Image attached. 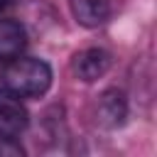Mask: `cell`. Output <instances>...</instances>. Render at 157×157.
<instances>
[{
	"mask_svg": "<svg viewBox=\"0 0 157 157\" xmlns=\"http://www.w3.org/2000/svg\"><path fill=\"white\" fill-rule=\"evenodd\" d=\"M0 86L20 98H39L52 86V66L44 59L15 56L0 71Z\"/></svg>",
	"mask_w": 157,
	"mask_h": 157,
	"instance_id": "1",
	"label": "cell"
},
{
	"mask_svg": "<svg viewBox=\"0 0 157 157\" xmlns=\"http://www.w3.org/2000/svg\"><path fill=\"white\" fill-rule=\"evenodd\" d=\"M29 125V113L20 96L0 86V137L17 140Z\"/></svg>",
	"mask_w": 157,
	"mask_h": 157,
	"instance_id": "2",
	"label": "cell"
},
{
	"mask_svg": "<svg viewBox=\"0 0 157 157\" xmlns=\"http://www.w3.org/2000/svg\"><path fill=\"white\" fill-rule=\"evenodd\" d=\"M110 61L113 56L101 49V47H88V49H81L78 54H74L71 59V71L78 81L83 83H93L98 81L101 76H105V71L110 69Z\"/></svg>",
	"mask_w": 157,
	"mask_h": 157,
	"instance_id": "3",
	"label": "cell"
},
{
	"mask_svg": "<svg viewBox=\"0 0 157 157\" xmlns=\"http://www.w3.org/2000/svg\"><path fill=\"white\" fill-rule=\"evenodd\" d=\"M96 118L103 128H120L128 118V98L120 88H105L96 103Z\"/></svg>",
	"mask_w": 157,
	"mask_h": 157,
	"instance_id": "4",
	"label": "cell"
},
{
	"mask_svg": "<svg viewBox=\"0 0 157 157\" xmlns=\"http://www.w3.org/2000/svg\"><path fill=\"white\" fill-rule=\"evenodd\" d=\"M69 10L81 27H101L110 17V0H69Z\"/></svg>",
	"mask_w": 157,
	"mask_h": 157,
	"instance_id": "5",
	"label": "cell"
},
{
	"mask_svg": "<svg viewBox=\"0 0 157 157\" xmlns=\"http://www.w3.org/2000/svg\"><path fill=\"white\" fill-rule=\"evenodd\" d=\"M27 47V29L17 20H0V61H10L20 56Z\"/></svg>",
	"mask_w": 157,
	"mask_h": 157,
	"instance_id": "6",
	"label": "cell"
},
{
	"mask_svg": "<svg viewBox=\"0 0 157 157\" xmlns=\"http://www.w3.org/2000/svg\"><path fill=\"white\" fill-rule=\"evenodd\" d=\"M7 2H10V0H0V10H5V7H7Z\"/></svg>",
	"mask_w": 157,
	"mask_h": 157,
	"instance_id": "7",
	"label": "cell"
}]
</instances>
